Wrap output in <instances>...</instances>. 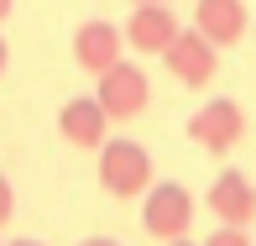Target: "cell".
Wrapping results in <instances>:
<instances>
[{
    "label": "cell",
    "instance_id": "6da1fadb",
    "mask_svg": "<svg viewBox=\"0 0 256 246\" xmlns=\"http://www.w3.org/2000/svg\"><path fill=\"white\" fill-rule=\"evenodd\" d=\"M100 189L110 199H142L152 189V152L142 142H131V136H110V142L100 147Z\"/></svg>",
    "mask_w": 256,
    "mask_h": 246
},
{
    "label": "cell",
    "instance_id": "7a4b0ae2",
    "mask_svg": "<svg viewBox=\"0 0 256 246\" xmlns=\"http://www.w3.org/2000/svg\"><path fill=\"white\" fill-rule=\"evenodd\" d=\"M142 230L152 241H178L194 230V194L183 189V183L162 178L152 189L142 194Z\"/></svg>",
    "mask_w": 256,
    "mask_h": 246
},
{
    "label": "cell",
    "instance_id": "3957f363",
    "mask_svg": "<svg viewBox=\"0 0 256 246\" xmlns=\"http://www.w3.org/2000/svg\"><path fill=\"white\" fill-rule=\"evenodd\" d=\"M240 136H246V110H240L236 100H204L199 110L188 115V142L204 147L209 157H225V152L240 147Z\"/></svg>",
    "mask_w": 256,
    "mask_h": 246
},
{
    "label": "cell",
    "instance_id": "277c9868",
    "mask_svg": "<svg viewBox=\"0 0 256 246\" xmlns=\"http://www.w3.org/2000/svg\"><path fill=\"white\" fill-rule=\"evenodd\" d=\"M94 100L104 105V115L110 121H136V115L152 105V84H146V74L136 63H115V68H104V74L94 79Z\"/></svg>",
    "mask_w": 256,
    "mask_h": 246
},
{
    "label": "cell",
    "instance_id": "5b68a950",
    "mask_svg": "<svg viewBox=\"0 0 256 246\" xmlns=\"http://www.w3.org/2000/svg\"><path fill=\"white\" fill-rule=\"evenodd\" d=\"M162 63H168V74L178 79V84H188V89H209V84H214V74H220V48L204 37L199 27H183L178 42L162 53Z\"/></svg>",
    "mask_w": 256,
    "mask_h": 246
},
{
    "label": "cell",
    "instance_id": "8992f818",
    "mask_svg": "<svg viewBox=\"0 0 256 246\" xmlns=\"http://www.w3.org/2000/svg\"><path fill=\"white\" fill-rule=\"evenodd\" d=\"M126 58V27H115V21H78L74 32V63L84 68V74H104V68H115Z\"/></svg>",
    "mask_w": 256,
    "mask_h": 246
},
{
    "label": "cell",
    "instance_id": "52a82bcc",
    "mask_svg": "<svg viewBox=\"0 0 256 246\" xmlns=\"http://www.w3.org/2000/svg\"><path fill=\"white\" fill-rule=\"evenodd\" d=\"M58 136H63L68 147H84V152H100L110 142V115H104V105L94 95H74L58 110Z\"/></svg>",
    "mask_w": 256,
    "mask_h": 246
},
{
    "label": "cell",
    "instance_id": "ba28073f",
    "mask_svg": "<svg viewBox=\"0 0 256 246\" xmlns=\"http://www.w3.org/2000/svg\"><path fill=\"white\" fill-rule=\"evenodd\" d=\"M204 204H209V215H214L220 225H251L256 220V183L246 173L230 168V173H220V178L209 183Z\"/></svg>",
    "mask_w": 256,
    "mask_h": 246
},
{
    "label": "cell",
    "instance_id": "9c48e42d",
    "mask_svg": "<svg viewBox=\"0 0 256 246\" xmlns=\"http://www.w3.org/2000/svg\"><path fill=\"white\" fill-rule=\"evenodd\" d=\"M178 16H172L168 6H136L131 11V21H126V48L131 53H146V58H162L172 48V42H178Z\"/></svg>",
    "mask_w": 256,
    "mask_h": 246
},
{
    "label": "cell",
    "instance_id": "30bf717a",
    "mask_svg": "<svg viewBox=\"0 0 256 246\" xmlns=\"http://www.w3.org/2000/svg\"><path fill=\"white\" fill-rule=\"evenodd\" d=\"M194 27H199L214 48H236L251 32L246 0H199V6H194Z\"/></svg>",
    "mask_w": 256,
    "mask_h": 246
},
{
    "label": "cell",
    "instance_id": "8fae6325",
    "mask_svg": "<svg viewBox=\"0 0 256 246\" xmlns=\"http://www.w3.org/2000/svg\"><path fill=\"white\" fill-rule=\"evenodd\" d=\"M204 246H251V236H246V225H220Z\"/></svg>",
    "mask_w": 256,
    "mask_h": 246
},
{
    "label": "cell",
    "instance_id": "7c38bea8",
    "mask_svg": "<svg viewBox=\"0 0 256 246\" xmlns=\"http://www.w3.org/2000/svg\"><path fill=\"white\" fill-rule=\"evenodd\" d=\"M10 215H16V189H10V178L0 173V225H6Z\"/></svg>",
    "mask_w": 256,
    "mask_h": 246
},
{
    "label": "cell",
    "instance_id": "4fadbf2b",
    "mask_svg": "<svg viewBox=\"0 0 256 246\" xmlns=\"http://www.w3.org/2000/svg\"><path fill=\"white\" fill-rule=\"evenodd\" d=\"M78 246H120V241H110V236H89V241H78Z\"/></svg>",
    "mask_w": 256,
    "mask_h": 246
},
{
    "label": "cell",
    "instance_id": "5bb4252c",
    "mask_svg": "<svg viewBox=\"0 0 256 246\" xmlns=\"http://www.w3.org/2000/svg\"><path fill=\"white\" fill-rule=\"evenodd\" d=\"M6 63H10V48H6V37H0V74H6Z\"/></svg>",
    "mask_w": 256,
    "mask_h": 246
},
{
    "label": "cell",
    "instance_id": "9a60e30c",
    "mask_svg": "<svg viewBox=\"0 0 256 246\" xmlns=\"http://www.w3.org/2000/svg\"><path fill=\"white\" fill-rule=\"evenodd\" d=\"M10 11H16V0H0V21H6V16H10Z\"/></svg>",
    "mask_w": 256,
    "mask_h": 246
},
{
    "label": "cell",
    "instance_id": "2e32d148",
    "mask_svg": "<svg viewBox=\"0 0 256 246\" xmlns=\"http://www.w3.org/2000/svg\"><path fill=\"white\" fill-rule=\"evenodd\" d=\"M162 246H194V241H188V236H178V241H162Z\"/></svg>",
    "mask_w": 256,
    "mask_h": 246
},
{
    "label": "cell",
    "instance_id": "e0dca14e",
    "mask_svg": "<svg viewBox=\"0 0 256 246\" xmlns=\"http://www.w3.org/2000/svg\"><path fill=\"white\" fill-rule=\"evenodd\" d=\"M131 6H168V0H131Z\"/></svg>",
    "mask_w": 256,
    "mask_h": 246
},
{
    "label": "cell",
    "instance_id": "ac0fdd59",
    "mask_svg": "<svg viewBox=\"0 0 256 246\" xmlns=\"http://www.w3.org/2000/svg\"><path fill=\"white\" fill-rule=\"evenodd\" d=\"M10 246H42V241H26V236H21V241H10Z\"/></svg>",
    "mask_w": 256,
    "mask_h": 246
}]
</instances>
